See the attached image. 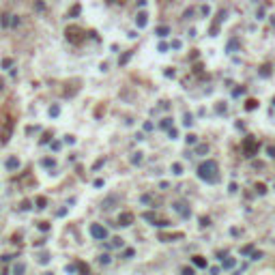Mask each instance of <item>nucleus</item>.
I'll return each mask as SVG.
<instances>
[{"mask_svg": "<svg viewBox=\"0 0 275 275\" xmlns=\"http://www.w3.org/2000/svg\"><path fill=\"white\" fill-rule=\"evenodd\" d=\"M198 176L206 181V183H217L219 181V174H217V163L213 159H206L198 166Z\"/></svg>", "mask_w": 275, "mask_h": 275, "instance_id": "f257e3e1", "label": "nucleus"}, {"mask_svg": "<svg viewBox=\"0 0 275 275\" xmlns=\"http://www.w3.org/2000/svg\"><path fill=\"white\" fill-rule=\"evenodd\" d=\"M65 37H67V41H71V43H84L86 32L82 30L80 26H67V28H65Z\"/></svg>", "mask_w": 275, "mask_h": 275, "instance_id": "f03ea898", "label": "nucleus"}, {"mask_svg": "<svg viewBox=\"0 0 275 275\" xmlns=\"http://www.w3.org/2000/svg\"><path fill=\"white\" fill-rule=\"evenodd\" d=\"M243 151H245L247 157H254V155L258 153V142H256L254 135H247L245 140H243Z\"/></svg>", "mask_w": 275, "mask_h": 275, "instance_id": "7ed1b4c3", "label": "nucleus"}, {"mask_svg": "<svg viewBox=\"0 0 275 275\" xmlns=\"http://www.w3.org/2000/svg\"><path fill=\"white\" fill-rule=\"evenodd\" d=\"M0 24H2V28H11V26H20L22 20H20V15L4 13V15H2V20H0Z\"/></svg>", "mask_w": 275, "mask_h": 275, "instance_id": "20e7f679", "label": "nucleus"}, {"mask_svg": "<svg viewBox=\"0 0 275 275\" xmlns=\"http://www.w3.org/2000/svg\"><path fill=\"white\" fill-rule=\"evenodd\" d=\"M90 234H93V239H97V241L108 239V230L101 224H93V226H90Z\"/></svg>", "mask_w": 275, "mask_h": 275, "instance_id": "39448f33", "label": "nucleus"}, {"mask_svg": "<svg viewBox=\"0 0 275 275\" xmlns=\"http://www.w3.org/2000/svg\"><path fill=\"white\" fill-rule=\"evenodd\" d=\"M174 208H176V213H181L183 219H189L191 217V208L187 202H174Z\"/></svg>", "mask_w": 275, "mask_h": 275, "instance_id": "423d86ee", "label": "nucleus"}, {"mask_svg": "<svg viewBox=\"0 0 275 275\" xmlns=\"http://www.w3.org/2000/svg\"><path fill=\"white\" fill-rule=\"evenodd\" d=\"M131 224H133V213H129V211L121 213V217H118V226H131Z\"/></svg>", "mask_w": 275, "mask_h": 275, "instance_id": "0eeeda50", "label": "nucleus"}, {"mask_svg": "<svg viewBox=\"0 0 275 275\" xmlns=\"http://www.w3.org/2000/svg\"><path fill=\"white\" fill-rule=\"evenodd\" d=\"M226 15H228V11H222V13L217 15V22H213V26H211V34H213V37L219 32V24H222V22L226 20Z\"/></svg>", "mask_w": 275, "mask_h": 275, "instance_id": "6e6552de", "label": "nucleus"}, {"mask_svg": "<svg viewBox=\"0 0 275 275\" xmlns=\"http://www.w3.org/2000/svg\"><path fill=\"white\" fill-rule=\"evenodd\" d=\"M135 24H138V28H144V26L148 24V17H146V13H144V11H142V13H138Z\"/></svg>", "mask_w": 275, "mask_h": 275, "instance_id": "1a4fd4ad", "label": "nucleus"}, {"mask_svg": "<svg viewBox=\"0 0 275 275\" xmlns=\"http://www.w3.org/2000/svg\"><path fill=\"white\" fill-rule=\"evenodd\" d=\"M142 219H144V222H148V224H153V226L157 224V215H155L153 211H146V213L142 215Z\"/></svg>", "mask_w": 275, "mask_h": 275, "instance_id": "9d476101", "label": "nucleus"}, {"mask_svg": "<svg viewBox=\"0 0 275 275\" xmlns=\"http://www.w3.org/2000/svg\"><path fill=\"white\" fill-rule=\"evenodd\" d=\"M7 168H9V170H17V168H20V159H17V157L7 159Z\"/></svg>", "mask_w": 275, "mask_h": 275, "instance_id": "9b49d317", "label": "nucleus"}, {"mask_svg": "<svg viewBox=\"0 0 275 275\" xmlns=\"http://www.w3.org/2000/svg\"><path fill=\"white\" fill-rule=\"evenodd\" d=\"M194 264L198 269H206V260L202 258V256H194Z\"/></svg>", "mask_w": 275, "mask_h": 275, "instance_id": "f8f14e48", "label": "nucleus"}, {"mask_svg": "<svg viewBox=\"0 0 275 275\" xmlns=\"http://www.w3.org/2000/svg\"><path fill=\"white\" fill-rule=\"evenodd\" d=\"M256 108H258V101H256V99H247V101H245V110H247V112H252V110H256Z\"/></svg>", "mask_w": 275, "mask_h": 275, "instance_id": "ddd939ff", "label": "nucleus"}, {"mask_svg": "<svg viewBox=\"0 0 275 275\" xmlns=\"http://www.w3.org/2000/svg\"><path fill=\"white\" fill-rule=\"evenodd\" d=\"M80 11H82V7H80V4H73V7L69 9V17H75V15H80Z\"/></svg>", "mask_w": 275, "mask_h": 275, "instance_id": "4468645a", "label": "nucleus"}, {"mask_svg": "<svg viewBox=\"0 0 275 275\" xmlns=\"http://www.w3.org/2000/svg\"><path fill=\"white\" fill-rule=\"evenodd\" d=\"M204 153H208V144H198L196 146V155H204Z\"/></svg>", "mask_w": 275, "mask_h": 275, "instance_id": "2eb2a0df", "label": "nucleus"}, {"mask_svg": "<svg viewBox=\"0 0 275 275\" xmlns=\"http://www.w3.org/2000/svg\"><path fill=\"white\" fill-rule=\"evenodd\" d=\"M172 174H176V176H181V174H183V166H181L178 161L172 163Z\"/></svg>", "mask_w": 275, "mask_h": 275, "instance_id": "dca6fc26", "label": "nucleus"}, {"mask_svg": "<svg viewBox=\"0 0 275 275\" xmlns=\"http://www.w3.org/2000/svg\"><path fill=\"white\" fill-rule=\"evenodd\" d=\"M129 58H131V52H125L123 56H121V60H118V65H121V67L127 65V62H129Z\"/></svg>", "mask_w": 275, "mask_h": 275, "instance_id": "f3484780", "label": "nucleus"}, {"mask_svg": "<svg viewBox=\"0 0 275 275\" xmlns=\"http://www.w3.org/2000/svg\"><path fill=\"white\" fill-rule=\"evenodd\" d=\"M58 114H60V108H58L56 103H54V105H50V116H52V118H56Z\"/></svg>", "mask_w": 275, "mask_h": 275, "instance_id": "a211bd4d", "label": "nucleus"}, {"mask_svg": "<svg viewBox=\"0 0 275 275\" xmlns=\"http://www.w3.org/2000/svg\"><path fill=\"white\" fill-rule=\"evenodd\" d=\"M260 75H262V78H269V75H271V67H269V65H262V67H260Z\"/></svg>", "mask_w": 275, "mask_h": 275, "instance_id": "6ab92c4d", "label": "nucleus"}, {"mask_svg": "<svg viewBox=\"0 0 275 275\" xmlns=\"http://www.w3.org/2000/svg\"><path fill=\"white\" fill-rule=\"evenodd\" d=\"M159 127H161V129H170V127H172V118H163V121L159 123Z\"/></svg>", "mask_w": 275, "mask_h": 275, "instance_id": "aec40b11", "label": "nucleus"}, {"mask_svg": "<svg viewBox=\"0 0 275 275\" xmlns=\"http://www.w3.org/2000/svg\"><path fill=\"white\" fill-rule=\"evenodd\" d=\"M110 260H112L110 254H101V256H99V262H101V264H110Z\"/></svg>", "mask_w": 275, "mask_h": 275, "instance_id": "412c9836", "label": "nucleus"}, {"mask_svg": "<svg viewBox=\"0 0 275 275\" xmlns=\"http://www.w3.org/2000/svg\"><path fill=\"white\" fill-rule=\"evenodd\" d=\"M45 204H48V200H45L43 196L37 198V208H45Z\"/></svg>", "mask_w": 275, "mask_h": 275, "instance_id": "4be33fe9", "label": "nucleus"}, {"mask_svg": "<svg viewBox=\"0 0 275 275\" xmlns=\"http://www.w3.org/2000/svg\"><path fill=\"white\" fill-rule=\"evenodd\" d=\"M11 67H13V58H4V60H2V69H7V71H9Z\"/></svg>", "mask_w": 275, "mask_h": 275, "instance_id": "5701e85b", "label": "nucleus"}, {"mask_svg": "<svg viewBox=\"0 0 275 275\" xmlns=\"http://www.w3.org/2000/svg\"><path fill=\"white\" fill-rule=\"evenodd\" d=\"M183 125H185V127H191V125H194V116H191V114H185V121H183Z\"/></svg>", "mask_w": 275, "mask_h": 275, "instance_id": "b1692460", "label": "nucleus"}, {"mask_svg": "<svg viewBox=\"0 0 275 275\" xmlns=\"http://www.w3.org/2000/svg\"><path fill=\"white\" fill-rule=\"evenodd\" d=\"M252 252H254V245H243V247H241V254H243V256L252 254Z\"/></svg>", "mask_w": 275, "mask_h": 275, "instance_id": "393cba45", "label": "nucleus"}, {"mask_svg": "<svg viewBox=\"0 0 275 275\" xmlns=\"http://www.w3.org/2000/svg\"><path fill=\"white\" fill-rule=\"evenodd\" d=\"M168 32H170L168 26H159V28H157V34H159V37H166Z\"/></svg>", "mask_w": 275, "mask_h": 275, "instance_id": "a878e982", "label": "nucleus"}, {"mask_svg": "<svg viewBox=\"0 0 275 275\" xmlns=\"http://www.w3.org/2000/svg\"><path fill=\"white\" fill-rule=\"evenodd\" d=\"M133 256H135V249H133V247H127V249H125V258H133Z\"/></svg>", "mask_w": 275, "mask_h": 275, "instance_id": "bb28decb", "label": "nucleus"}, {"mask_svg": "<svg viewBox=\"0 0 275 275\" xmlns=\"http://www.w3.org/2000/svg\"><path fill=\"white\" fill-rule=\"evenodd\" d=\"M142 161V153H133V157H131V163H140Z\"/></svg>", "mask_w": 275, "mask_h": 275, "instance_id": "cd10ccee", "label": "nucleus"}, {"mask_svg": "<svg viewBox=\"0 0 275 275\" xmlns=\"http://www.w3.org/2000/svg\"><path fill=\"white\" fill-rule=\"evenodd\" d=\"M194 11H196V9H187V11L183 13V20H191V15H194Z\"/></svg>", "mask_w": 275, "mask_h": 275, "instance_id": "c85d7f7f", "label": "nucleus"}, {"mask_svg": "<svg viewBox=\"0 0 275 275\" xmlns=\"http://www.w3.org/2000/svg\"><path fill=\"white\" fill-rule=\"evenodd\" d=\"M236 48H239V41H230V43H228V52H232V50H236Z\"/></svg>", "mask_w": 275, "mask_h": 275, "instance_id": "c756f323", "label": "nucleus"}, {"mask_svg": "<svg viewBox=\"0 0 275 275\" xmlns=\"http://www.w3.org/2000/svg\"><path fill=\"white\" fill-rule=\"evenodd\" d=\"M41 166H45V168H52V166H54V159H50V157H48V159H43V161H41Z\"/></svg>", "mask_w": 275, "mask_h": 275, "instance_id": "7c9ffc66", "label": "nucleus"}, {"mask_svg": "<svg viewBox=\"0 0 275 275\" xmlns=\"http://www.w3.org/2000/svg\"><path fill=\"white\" fill-rule=\"evenodd\" d=\"M234 267V258L230 260V258H228V260H224V269H232Z\"/></svg>", "mask_w": 275, "mask_h": 275, "instance_id": "2f4dec72", "label": "nucleus"}, {"mask_svg": "<svg viewBox=\"0 0 275 275\" xmlns=\"http://www.w3.org/2000/svg\"><path fill=\"white\" fill-rule=\"evenodd\" d=\"M114 243H112V247H123V239L121 236H116V239H112Z\"/></svg>", "mask_w": 275, "mask_h": 275, "instance_id": "473e14b6", "label": "nucleus"}, {"mask_svg": "<svg viewBox=\"0 0 275 275\" xmlns=\"http://www.w3.org/2000/svg\"><path fill=\"white\" fill-rule=\"evenodd\" d=\"M267 155L271 159H275V146H267Z\"/></svg>", "mask_w": 275, "mask_h": 275, "instance_id": "72a5a7b5", "label": "nucleus"}, {"mask_svg": "<svg viewBox=\"0 0 275 275\" xmlns=\"http://www.w3.org/2000/svg\"><path fill=\"white\" fill-rule=\"evenodd\" d=\"M34 9H37V11H45V4L41 2V0H37V2H34Z\"/></svg>", "mask_w": 275, "mask_h": 275, "instance_id": "f704fd0d", "label": "nucleus"}, {"mask_svg": "<svg viewBox=\"0 0 275 275\" xmlns=\"http://www.w3.org/2000/svg\"><path fill=\"white\" fill-rule=\"evenodd\" d=\"M217 112H219V114H224V112H226V103H224V101H219V103H217Z\"/></svg>", "mask_w": 275, "mask_h": 275, "instance_id": "c9c22d12", "label": "nucleus"}, {"mask_svg": "<svg viewBox=\"0 0 275 275\" xmlns=\"http://www.w3.org/2000/svg\"><path fill=\"white\" fill-rule=\"evenodd\" d=\"M187 142H189V144H196V142H198V135L189 133V135H187Z\"/></svg>", "mask_w": 275, "mask_h": 275, "instance_id": "e433bc0d", "label": "nucleus"}, {"mask_svg": "<svg viewBox=\"0 0 275 275\" xmlns=\"http://www.w3.org/2000/svg\"><path fill=\"white\" fill-rule=\"evenodd\" d=\"M256 191H258V194L262 196V194H264V191H267V187H264V185H262V183H258V185H256Z\"/></svg>", "mask_w": 275, "mask_h": 275, "instance_id": "4c0bfd02", "label": "nucleus"}, {"mask_svg": "<svg viewBox=\"0 0 275 275\" xmlns=\"http://www.w3.org/2000/svg\"><path fill=\"white\" fill-rule=\"evenodd\" d=\"M78 271H82V273H88V267L84 262H78Z\"/></svg>", "mask_w": 275, "mask_h": 275, "instance_id": "58836bf2", "label": "nucleus"}, {"mask_svg": "<svg viewBox=\"0 0 275 275\" xmlns=\"http://www.w3.org/2000/svg\"><path fill=\"white\" fill-rule=\"evenodd\" d=\"M50 138H52V133L48 131V133H45V135L41 138V144H48V142H50Z\"/></svg>", "mask_w": 275, "mask_h": 275, "instance_id": "ea45409f", "label": "nucleus"}, {"mask_svg": "<svg viewBox=\"0 0 275 275\" xmlns=\"http://www.w3.org/2000/svg\"><path fill=\"white\" fill-rule=\"evenodd\" d=\"M39 230H50V224L48 222H39Z\"/></svg>", "mask_w": 275, "mask_h": 275, "instance_id": "a19ab883", "label": "nucleus"}, {"mask_svg": "<svg viewBox=\"0 0 275 275\" xmlns=\"http://www.w3.org/2000/svg\"><path fill=\"white\" fill-rule=\"evenodd\" d=\"M15 273H22V271H26V264H15V269H13Z\"/></svg>", "mask_w": 275, "mask_h": 275, "instance_id": "79ce46f5", "label": "nucleus"}, {"mask_svg": "<svg viewBox=\"0 0 275 275\" xmlns=\"http://www.w3.org/2000/svg\"><path fill=\"white\" fill-rule=\"evenodd\" d=\"M200 13H202V15H208V13H211V9H208L206 4H202V7H200Z\"/></svg>", "mask_w": 275, "mask_h": 275, "instance_id": "37998d69", "label": "nucleus"}, {"mask_svg": "<svg viewBox=\"0 0 275 275\" xmlns=\"http://www.w3.org/2000/svg\"><path fill=\"white\" fill-rule=\"evenodd\" d=\"M262 258V252H254L252 254V260H260Z\"/></svg>", "mask_w": 275, "mask_h": 275, "instance_id": "c03bdc74", "label": "nucleus"}, {"mask_svg": "<svg viewBox=\"0 0 275 275\" xmlns=\"http://www.w3.org/2000/svg\"><path fill=\"white\" fill-rule=\"evenodd\" d=\"M22 208H24V211H28V208H32V206H30V200H24V202H22Z\"/></svg>", "mask_w": 275, "mask_h": 275, "instance_id": "a18cd8bd", "label": "nucleus"}, {"mask_svg": "<svg viewBox=\"0 0 275 275\" xmlns=\"http://www.w3.org/2000/svg\"><path fill=\"white\" fill-rule=\"evenodd\" d=\"M168 135L174 140V138H176V129H172V127H170V129H168Z\"/></svg>", "mask_w": 275, "mask_h": 275, "instance_id": "49530a36", "label": "nucleus"}, {"mask_svg": "<svg viewBox=\"0 0 275 275\" xmlns=\"http://www.w3.org/2000/svg\"><path fill=\"white\" fill-rule=\"evenodd\" d=\"M159 52H168V43H159Z\"/></svg>", "mask_w": 275, "mask_h": 275, "instance_id": "de8ad7c7", "label": "nucleus"}, {"mask_svg": "<svg viewBox=\"0 0 275 275\" xmlns=\"http://www.w3.org/2000/svg\"><path fill=\"white\" fill-rule=\"evenodd\" d=\"M144 131H153V123H144Z\"/></svg>", "mask_w": 275, "mask_h": 275, "instance_id": "09e8293b", "label": "nucleus"}, {"mask_svg": "<svg viewBox=\"0 0 275 275\" xmlns=\"http://www.w3.org/2000/svg\"><path fill=\"white\" fill-rule=\"evenodd\" d=\"M142 202H144V204H148V202H151V196H148V194L142 196Z\"/></svg>", "mask_w": 275, "mask_h": 275, "instance_id": "8fccbe9b", "label": "nucleus"}, {"mask_svg": "<svg viewBox=\"0 0 275 275\" xmlns=\"http://www.w3.org/2000/svg\"><path fill=\"white\" fill-rule=\"evenodd\" d=\"M228 189H230V191H232V194H234V191H236V189H239V187H236V183H230V187H228Z\"/></svg>", "mask_w": 275, "mask_h": 275, "instance_id": "3c124183", "label": "nucleus"}, {"mask_svg": "<svg viewBox=\"0 0 275 275\" xmlns=\"http://www.w3.org/2000/svg\"><path fill=\"white\" fill-rule=\"evenodd\" d=\"M166 75L168 78H174V69H166Z\"/></svg>", "mask_w": 275, "mask_h": 275, "instance_id": "603ef678", "label": "nucleus"}, {"mask_svg": "<svg viewBox=\"0 0 275 275\" xmlns=\"http://www.w3.org/2000/svg\"><path fill=\"white\" fill-rule=\"evenodd\" d=\"M138 4H140V7H144V4H146V0H138Z\"/></svg>", "mask_w": 275, "mask_h": 275, "instance_id": "864d4df0", "label": "nucleus"}, {"mask_svg": "<svg viewBox=\"0 0 275 275\" xmlns=\"http://www.w3.org/2000/svg\"><path fill=\"white\" fill-rule=\"evenodd\" d=\"M2 86H4V84H2V80H0V90H2Z\"/></svg>", "mask_w": 275, "mask_h": 275, "instance_id": "5fc2aeb1", "label": "nucleus"}, {"mask_svg": "<svg viewBox=\"0 0 275 275\" xmlns=\"http://www.w3.org/2000/svg\"><path fill=\"white\" fill-rule=\"evenodd\" d=\"M273 103H275V97H273Z\"/></svg>", "mask_w": 275, "mask_h": 275, "instance_id": "6e6d98bb", "label": "nucleus"}]
</instances>
